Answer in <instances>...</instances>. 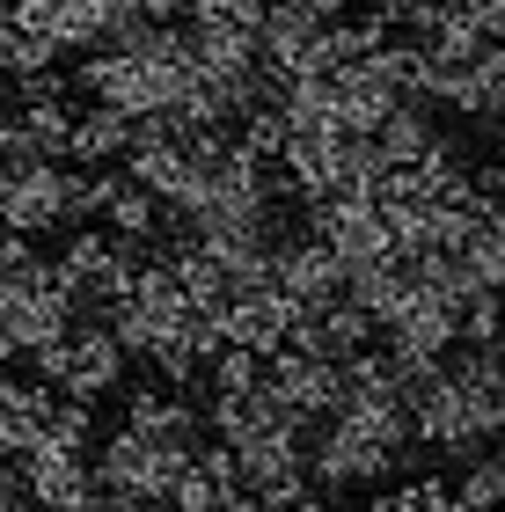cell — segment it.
<instances>
[{
    "mask_svg": "<svg viewBox=\"0 0 505 512\" xmlns=\"http://www.w3.org/2000/svg\"><path fill=\"white\" fill-rule=\"evenodd\" d=\"M271 286H279L301 315H323L330 300H344V256L323 235L279 242V256H271Z\"/></svg>",
    "mask_w": 505,
    "mask_h": 512,
    "instance_id": "6",
    "label": "cell"
},
{
    "mask_svg": "<svg viewBox=\"0 0 505 512\" xmlns=\"http://www.w3.org/2000/svg\"><path fill=\"white\" fill-rule=\"evenodd\" d=\"M52 403H59L52 381H15V374H0V461L37 454L44 425H52Z\"/></svg>",
    "mask_w": 505,
    "mask_h": 512,
    "instance_id": "9",
    "label": "cell"
},
{
    "mask_svg": "<svg viewBox=\"0 0 505 512\" xmlns=\"http://www.w3.org/2000/svg\"><path fill=\"white\" fill-rule=\"evenodd\" d=\"M359 512H410V491H381V498H366Z\"/></svg>",
    "mask_w": 505,
    "mask_h": 512,
    "instance_id": "20",
    "label": "cell"
},
{
    "mask_svg": "<svg viewBox=\"0 0 505 512\" xmlns=\"http://www.w3.org/2000/svg\"><path fill=\"white\" fill-rule=\"evenodd\" d=\"M132 147V118L110 103H88L74 110V139H66V161H81V169H110V161H125Z\"/></svg>",
    "mask_w": 505,
    "mask_h": 512,
    "instance_id": "11",
    "label": "cell"
},
{
    "mask_svg": "<svg viewBox=\"0 0 505 512\" xmlns=\"http://www.w3.org/2000/svg\"><path fill=\"white\" fill-rule=\"evenodd\" d=\"M183 447H162V439H147V432H132V425H118L96 447V491H110V498H125L132 512H147V505H162L169 498V483L183 476Z\"/></svg>",
    "mask_w": 505,
    "mask_h": 512,
    "instance_id": "4",
    "label": "cell"
},
{
    "mask_svg": "<svg viewBox=\"0 0 505 512\" xmlns=\"http://www.w3.org/2000/svg\"><path fill=\"white\" fill-rule=\"evenodd\" d=\"M462 505H476V512L505 505V454H469L462 461Z\"/></svg>",
    "mask_w": 505,
    "mask_h": 512,
    "instance_id": "15",
    "label": "cell"
},
{
    "mask_svg": "<svg viewBox=\"0 0 505 512\" xmlns=\"http://www.w3.org/2000/svg\"><path fill=\"white\" fill-rule=\"evenodd\" d=\"M498 330H505V293L484 286V293H476L469 308H462V344H491Z\"/></svg>",
    "mask_w": 505,
    "mask_h": 512,
    "instance_id": "16",
    "label": "cell"
},
{
    "mask_svg": "<svg viewBox=\"0 0 505 512\" xmlns=\"http://www.w3.org/2000/svg\"><path fill=\"white\" fill-rule=\"evenodd\" d=\"M293 322H301V308H293L279 286H249V293H235V300L220 308L227 344H249V352H264V359L293 337Z\"/></svg>",
    "mask_w": 505,
    "mask_h": 512,
    "instance_id": "8",
    "label": "cell"
},
{
    "mask_svg": "<svg viewBox=\"0 0 505 512\" xmlns=\"http://www.w3.org/2000/svg\"><path fill=\"white\" fill-rule=\"evenodd\" d=\"M264 388L279 395V403L301 417V425H323V417L344 403V366H337V359H315V352H293V344H279V352L264 359Z\"/></svg>",
    "mask_w": 505,
    "mask_h": 512,
    "instance_id": "5",
    "label": "cell"
},
{
    "mask_svg": "<svg viewBox=\"0 0 505 512\" xmlns=\"http://www.w3.org/2000/svg\"><path fill=\"white\" fill-rule=\"evenodd\" d=\"M205 381H213V395H249L264 381V352H249V344H220V352L205 359Z\"/></svg>",
    "mask_w": 505,
    "mask_h": 512,
    "instance_id": "13",
    "label": "cell"
},
{
    "mask_svg": "<svg viewBox=\"0 0 505 512\" xmlns=\"http://www.w3.org/2000/svg\"><path fill=\"white\" fill-rule=\"evenodd\" d=\"M220 512H271V505L249 491V483H227V491H220Z\"/></svg>",
    "mask_w": 505,
    "mask_h": 512,
    "instance_id": "19",
    "label": "cell"
},
{
    "mask_svg": "<svg viewBox=\"0 0 505 512\" xmlns=\"http://www.w3.org/2000/svg\"><path fill=\"white\" fill-rule=\"evenodd\" d=\"M220 491H227V483H220V476H213V469H205V461L191 454V461H183V476L169 483L162 512H220Z\"/></svg>",
    "mask_w": 505,
    "mask_h": 512,
    "instance_id": "14",
    "label": "cell"
},
{
    "mask_svg": "<svg viewBox=\"0 0 505 512\" xmlns=\"http://www.w3.org/2000/svg\"><path fill=\"white\" fill-rule=\"evenodd\" d=\"M462 264L476 271V286H491V293H505V213H476V227H469V242L454 249Z\"/></svg>",
    "mask_w": 505,
    "mask_h": 512,
    "instance_id": "12",
    "label": "cell"
},
{
    "mask_svg": "<svg viewBox=\"0 0 505 512\" xmlns=\"http://www.w3.org/2000/svg\"><path fill=\"white\" fill-rule=\"evenodd\" d=\"M30 359H37V381H52L59 395H81V403H103L125 381V344L103 315H81L59 344H44Z\"/></svg>",
    "mask_w": 505,
    "mask_h": 512,
    "instance_id": "3",
    "label": "cell"
},
{
    "mask_svg": "<svg viewBox=\"0 0 505 512\" xmlns=\"http://www.w3.org/2000/svg\"><path fill=\"white\" fill-rule=\"evenodd\" d=\"M484 125H491V139H498V147H505V96L491 103V118H484Z\"/></svg>",
    "mask_w": 505,
    "mask_h": 512,
    "instance_id": "22",
    "label": "cell"
},
{
    "mask_svg": "<svg viewBox=\"0 0 505 512\" xmlns=\"http://www.w3.org/2000/svg\"><path fill=\"white\" fill-rule=\"evenodd\" d=\"M505 425V388L491 374V352L484 344H462V352H447V366H432V374L410 388V439L447 461H469L484 454Z\"/></svg>",
    "mask_w": 505,
    "mask_h": 512,
    "instance_id": "1",
    "label": "cell"
},
{
    "mask_svg": "<svg viewBox=\"0 0 505 512\" xmlns=\"http://www.w3.org/2000/svg\"><path fill=\"white\" fill-rule=\"evenodd\" d=\"M366 147L381 154V169H418V161L440 147V118H432V103H410V96H403V103L374 125Z\"/></svg>",
    "mask_w": 505,
    "mask_h": 512,
    "instance_id": "10",
    "label": "cell"
},
{
    "mask_svg": "<svg viewBox=\"0 0 505 512\" xmlns=\"http://www.w3.org/2000/svg\"><path fill=\"white\" fill-rule=\"evenodd\" d=\"M15 476H22V491H30L37 512H66L74 498L96 491V469H88V454H81V447H59V439H37V454H22Z\"/></svg>",
    "mask_w": 505,
    "mask_h": 512,
    "instance_id": "7",
    "label": "cell"
},
{
    "mask_svg": "<svg viewBox=\"0 0 505 512\" xmlns=\"http://www.w3.org/2000/svg\"><path fill=\"white\" fill-rule=\"evenodd\" d=\"M425 8H432V0H374V15L388 22V30H418Z\"/></svg>",
    "mask_w": 505,
    "mask_h": 512,
    "instance_id": "18",
    "label": "cell"
},
{
    "mask_svg": "<svg viewBox=\"0 0 505 512\" xmlns=\"http://www.w3.org/2000/svg\"><path fill=\"white\" fill-rule=\"evenodd\" d=\"M454 22H469L476 37H505V0H447Z\"/></svg>",
    "mask_w": 505,
    "mask_h": 512,
    "instance_id": "17",
    "label": "cell"
},
{
    "mask_svg": "<svg viewBox=\"0 0 505 512\" xmlns=\"http://www.w3.org/2000/svg\"><path fill=\"white\" fill-rule=\"evenodd\" d=\"M396 461H410V410L396 395H344L308 439V483L315 491H366V483H388Z\"/></svg>",
    "mask_w": 505,
    "mask_h": 512,
    "instance_id": "2",
    "label": "cell"
},
{
    "mask_svg": "<svg viewBox=\"0 0 505 512\" xmlns=\"http://www.w3.org/2000/svg\"><path fill=\"white\" fill-rule=\"evenodd\" d=\"M491 447H498V454H505V425H498V439H491Z\"/></svg>",
    "mask_w": 505,
    "mask_h": 512,
    "instance_id": "23",
    "label": "cell"
},
{
    "mask_svg": "<svg viewBox=\"0 0 505 512\" xmlns=\"http://www.w3.org/2000/svg\"><path fill=\"white\" fill-rule=\"evenodd\" d=\"M484 352H491V374H498V388H505V330H498V337L484 344Z\"/></svg>",
    "mask_w": 505,
    "mask_h": 512,
    "instance_id": "21",
    "label": "cell"
}]
</instances>
